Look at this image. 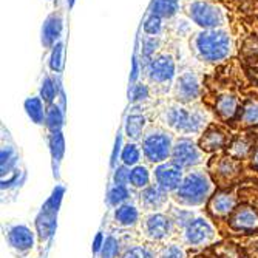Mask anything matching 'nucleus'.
<instances>
[{"instance_id": "09e8293b", "label": "nucleus", "mask_w": 258, "mask_h": 258, "mask_svg": "<svg viewBox=\"0 0 258 258\" xmlns=\"http://www.w3.org/2000/svg\"><path fill=\"white\" fill-rule=\"evenodd\" d=\"M182 2L185 4V2H194V0H182Z\"/></svg>"}, {"instance_id": "473e14b6", "label": "nucleus", "mask_w": 258, "mask_h": 258, "mask_svg": "<svg viewBox=\"0 0 258 258\" xmlns=\"http://www.w3.org/2000/svg\"><path fill=\"white\" fill-rule=\"evenodd\" d=\"M48 65L53 73H59L62 70V67H63V42L62 40H59L51 48Z\"/></svg>"}, {"instance_id": "5701e85b", "label": "nucleus", "mask_w": 258, "mask_h": 258, "mask_svg": "<svg viewBox=\"0 0 258 258\" xmlns=\"http://www.w3.org/2000/svg\"><path fill=\"white\" fill-rule=\"evenodd\" d=\"M139 220V212L133 204H122L114 210V221L122 227H133Z\"/></svg>"}, {"instance_id": "2f4dec72", "label": "nucleus", "mask_w": 258, "mask_h": 258, "mask_svg": "<svg viewBox=\"0 0 258 258\" xmlns=\"http://www.w3.org/2000/svg\"><path fill=\"white\" fill-rule=\"evenodd\" d=\"M150 98V87L149 84H141L136 82L132 85L130 91H128V99L132 104H138V102H144Z\"/></svg>"}, {"instance_id": "4be33fe9", "label": "nucleus", "mask_w": 258, "mask_h": 258, "mask_svg": "<svg viewBox=\"0 0 258 258\" xmlns=\"http://www.w3.org/2000/svg\"><path fill=\"white\" fill-rule=\"evenodd\" d=\"M25 111L30 116V119L40 125L45 124V114H46V107L45 102L40 96H33L25 101Z\"/></svg>"}, {"instance_id": "aec40b11", "label": "nucleus", "mask_w": 258, "mask_h": 258, "mask_svg": "<svg viewBox=\"0 0 258 258\" xmlns=\"http://www.w3.org/2000/svg\"><path fill=\"white\" fill-rule=\"evenodd\" d=\"M182 7L184 4L179 0H153L150 13L161 19H175L181 13Z\"/></svg>"}, {"instance_id": "0eeeda50", "label": "nucleus", "mask_w": 258, "mask_h": 258, "mask_svg": "<svg viewBox=\"0 0 258 258\" xmlns=\"http://www.w3.org/2000/svg\"><path fill=\"white\" fill-rule=\"evenodd\" d=\"M203 91V84L197 72L187 68L184 72H181L173 85H172V96L176 102L181 104H192L195 102Z\"/></svg>"}, {"instance_id": "6ab92c4d", "label": "nucleus", "mask_w": 258, "mask_h": 258, "mask_svg": "<svg viewBox=\"0 0 258 258\" xmlns=\"http://www.w3.org/2000/svg\"><path fill=\"white\" fill-rule=\"evenodd\" d=\"M8 243L17 252H27L34 244L33 232L25 226H16L8 232Z\"/></svg>"}, {"instance_id": "bb28decb", "label": "nucleus", "mask_w": 258, "mask_h": 258, "mask_svg": "<svg viewBox=\"0 0 258 258\" xmlns=\"http://www.w3.org/2000/svg\"><path fill=\"white\" fill-rule=\"evenodd\" d=\"M161 48V37L144 36L143 39V50H141V59H144V67L158 54Z\"/></svg>"}, {"instance_id": "ddd939ff", "label": "nucleus", "mask_w": 258, "mask_h": 258, "mask_svg": "<svg viewBox=\"0 0 258 258\" xmlns=\"http://www.w3.org/2000/svg\"><path fill=\"white\" fill-rule=\"evenodd\" d=\"M209 212L215 218L230 217L237 209V195L232 190H217L207 203Z\"/></svg>"}, {"instance_id": "f3484780", "label": "nucleus", "mask_w": 258, "mask_h": 258, "mask_svg": "<svg viewBox=\"0 0 258 258\" xmlns=\"http://www.w3.org/2000/svg\"><path fill=\"white\" fill-rule=\"evenodd\" d=\"M241 107L243 105L240 104L238 98L235 95H232V93H223V95H220L215 99L214 104L215 114L223 122H232L233 119H238Z\"/></svg>"}, {"instance_id": "412c9836", "label": "nucleus", "mask_w": 258, "mask_h": 258, "mask_svg": "<svg viewBox=\"0 0 258 258\" xmlns=\"http://www.w3.org/2000/svg\"><path fill=\"white\" fill-rule=\"evenodd\" d=\"M147 124V118L144 114H138V113H132L127 116L125 121V135L132 139V141H138L143 138L144 128Z\"/></svg>"}, {"instance_id": "a19ab883", "label": "nucleus", "mask_w": 258, "mask_h": 258, "mask_svg": "<svg viewBox=\"0 0 258 258\" xmlns=\"http://www.w3.org/2000/svg\"><path fill=\"white\" fill-rule=\"evenodd\" d=\"M122 258H153V253L150 249H147L144 246H135V247L128 249Z\"/></svg>"}, {"instance_id": "a878e982", "label": "nucleus", "mask_w": 258, "mask_h": 258, "mask_svg": "<svg viewBox=\"0 0 258 258\" xmlns=\"http://www.w3.org/2000/svg\"><path fill=\"white\" fill-rule=\"evenodd\" d=\"M250 152H253V149L246 138H235L227 146V155H230L235 159H240V161L244 159Z\"/></svg>"}, {"instance_id": "f257e3e1", "label": "nucleus", "mask_w": 258, "mask_h": 258, "mask_svg": "<svg viewBox=\"0 0 258 258\" xmlns=\"http://www.w3.org/2000/svg\"><path fill=\"white\" fill-rule=\"evenodd\" d=\"M190 50L194 56L204 63H221L233 51V40L227 28L198 30L190 36Z\"/></svg>"}, {"instance_id": "dca6fc26", "label": "nucleus", "mask_w": 258, "mask_h": 258, "mask_svg": "<svg viewBox=\"0 0 258 258\" xmlns=\"http://www.w3.org/2000/svg\"><path fill=\"white\" fill-rule=\"evenodd\" d=\"M63 31V16L62 13H53L45 19L42 31H40V42L43 48H53V46L60 40Z\"/></svg>"}, {"instance_id": "f704fd0d", "label": "nucleus", "mask_w": 258, "mask_h": 258, "mask_svg": "<svg viewBox=\"0 0 258 258\" xmlns=\"http://www.w3.org/2000/svg\"><path fill=\"white\" fill-rule=\"evenodd\" d=\"M50 150L54 159L60 161V158L63 156L65 152V141L60 132H53L50 135Z\"/></svg>"}, {"instance_id": "c9c22d12", "label": "nucleus", "mask_w": 258, "mask_h": 258, "mask_svg": "<svg viewBox=\"0 0 258 258\" xmlns=\"http://www.w3.org/2000/svg\"><path fill=\"white\" fill-rule=\"evenodd\" d=\"M101 258H116L119 255V241L113 235L107 237L104 241V246L101 249Z\"/></svg>"}, {"instance_id": "c756f323", "label": "nucleus", "mask_w": 258, "mask_h": 258, "mask_svg": "<svg viewBox=\"0 0 258 258\" xmlns=\"http://www.w3.org/2000/svg\"><path fill=\"white\" fill-rule=\"evenodd\" d=\"M130 198V192L125 185H113L108 195H107V203L110 206H114V207H119L122 204H125V201Z\"/></svg>"}, {"instance_id": "2eb2a0df", "label": "nucleus", "mask_w": 258, "mask_h": 258, "mask_svg": "<svg viewBox=\"0 0 258 258\" xmlns=\"http://www.w3.org/2000/svg\"><path fill=\"white\" fill-rule=\"evenodd\" d=\"M143 229L147 238L153 241H161L169 237L172 230V220L162 214H150L146 217Z\"/></svg>"}, {"instance_id": "49530a36", "label": "nucleus", "mask_w": 258, "mask_h": 258, "mask_svg": "<svg viewBox=\"0 0 258 258\" xmlns=\"http://www.w3.org/2000/svg\"><path fill=\"white\" fill-rule=\"evenodd\" d=\"M75 2H76V0H67V5H68V8H73Z\"/></svg>"}, {"instance_id": "6e6552de", "label": "nucleus", "mask_w": 258, "mask_h": 258, "mask_svg": "<svg viewBox=\"0 0 258 258\" xmlns=\"http://www.w3.org/2000/svg\"><path fill=\"white\" fill-rule=\"evenodd\" d=\"M203 161V150L200 146L195 144V141L190 138H179L173 144L172 150V162H175L178 167L187 169V167H195Z\"/></svg>"}, {"instance_id": "72a5a7b5", "label": "nucleus", "mask_w": 258, "mask_h": 258, "mask_svg": "<svg viewBox=\"0 0 258 258\" xmlns=\"http://www.w3.org/2000/svg\"><path fill=\"white\" fill-rule=\"evenodd\" d=\"M121 159L124 162V166H136L141 159V149L135 144V143H128L124 149H122V153H121Z\"/></svg>"}, {"instance_id": "a211bd4d", "label": "nucleus", "mask_w": 258, "mask_h": 258, "mask_svg": "<svg viewBox=\"0 0 258 258\" xmlns=\"http://www.w3.org/2000/svg\"><path fill=\"white\" fill-rule=\"evenodd\" d=\"M139 200L146 210H159L161 207L167 204L169 198H167V192L156 184V185H147L146 189H143Z\"/></svg>"}, {"instance_id": "b1692460", "label": "nucleus", "mask_w": 258, "mask_h": 258, "mask_svg": "<svg viewBox=\"0 0 258 258\" xmlns=\"http://www.w3.org/2000/svg\"><path fill=\"white\" fill-rule=\"evenodd\" d=\"M241 127H256L258 125V99H247L243 107L238 118Z\"/></svg>"}, {"instance_id": "f03ea898", "label": "nucleus", "mask_w": 258, "mask_h": 258, "mask_svg": "<svg viewBox=\"0 0 258 258\" xmlns=\"http://www.w3.org/2000/svg\"><path fill=\"white\" fill-rule=\"evenodd\" d=\"M161 121L173 132L189 136L204 132L209 122V113L203 107H189L187 104L172 102L167 104L159 113Z\"/></svg>"}, {"instance_id": "4468645a", "label": "nucleus", "mask_w": 258, "mask_h": 258, "mask_svg": "<svg viewBox=\"0 0 258 258\" xmlns=\"http://www.w3.org/2000/svg\"><path fill=\"white\" fill-rule=\"evenodd\" d=\"M198 146L203 152H209V153L218 152L229 146V135L221 125L210 124L203 132Z\"/></svg>"}, {"instance_id": "7ed1b4c3", "label": "nucleus", "mask_w": 258, "mask_h": 258, "mask_svg": "<svg viewBox=\"0 0 258 258\" xmlns=\"http://www.w3.org/2000/svg\"><path fill=\"white\" fill-rule=\"evenodd\" d=\"M214 194V181L207 173L197 170L184 176L181 185L175 190V201L182 206H201Z\"/></svg>"}, {"instance_id": "1a4fd4ad", "label": "nucleus", "mask_w": 258, "mask_h": 258, "mask_svg": "<svg viewBox=\"0 0 258 258\" xmlns=\"http://www.w3.org/2000/svg\"><path fill=\"white\" fill-rule=\"evenodd\" d=\"M210 173L214 176V181L220 185H229L241 172V161L232 158L230 155H223L214 158L209 164Z\"/></svg>"}, {"instance_id": "79ce46f5", "label": "nucleus", "mask_w": 258, "mask_h": 258, "mask_svg": "<svg viewBox=\"0 0 258 258\" xmlns=\"http://www.w3.org/2000/svg\"><path fill=\"white\" fill-rule=\"evenodd\" d=\"M141 73H143V70H141V67H139V59H138V56H135V57H133L132 75H130V84H132V85L138 82V78H139Z\"/></svg>"}, {"instance_id": "c85d7f7f", "label": "nucleus", "mask_w": 258, "mask_h": 258, "mask_svg": "<svg viewBox=\"0 0 258 258\" xmlns=\"http://www.w3.org/2000/svg\"><path fill=\"white\" fill-rule=\"evenodd\" d=\"M150 182V173L147 170V167L144 166H136L132 169L130 173V184L135 187V189H146Z\"/></svg>"}, {"instance_id": "e433bc0d", "label": "nucleus", "mask_w": 258, "mask_h": 258, "mask_svg": "<svg viewBox=\"0 0 258 258\" xmlns=\"http://www.w3.org/2000/svg\"><path fill=\"white\" fill-rule=\"evenodd\" d=\"M14 161H16V156H14L13 147L4 146V149H2V161H0V164H2V176H5V173H10V169L14 164Z\"/></svg>"}, {"instance_id": "39448f33", "label": "nucleus", "mask_w": 258, "mask_h": 258, "mask_svg": "<svg viewBox=\"0 0 258 258\" xmlns=\"http://www.w3.org/2000/svg\"><path fill=\"white\" fill-rule=\"evenodd\" d=\"M144 72L149 87H153L161 93L169 91V88L173 85L176 79V62L173 54L167 51L158 53L144 67Z\"/></svg>"}, {"instance_id": "c03bdc74", "label": "nucleus", "mask_w": 258, "mask_h": 258, "mask_svg": "<svg viewBox=\"0 0 258 258\" xmlns=\"http://www.w3.org/2000/svg\"><path fill=\"white\" fill-rule=\"evenodd\" d=\"M104 241H105L104 240V235H102V233H98L95 241H93V250H95V252H101V249L104 246Z\"/></svg>"}, {"instance_id": "423d86ee", "label": "nucleus", "mask_w": 258, "mask_h": 258, "mask_svg": "<svg viewBox=\"0 0 258 258\" xmlns=\"http://www.w3.org/2000/svg\"><path fill=\"white\" fill-rule=\"evenodd\" d=\"M173 150V138L170 132L161 127H150L143 136V153L149 162L162 164Z\"/></svg>"}, {"instance_id": "9d476101", "label": "nucleus", "mask_w": 258, "mask_h": 258, "mask_svg": "<svg viewBox=\"0 0 258 258\" xmlns=\"http://www.w3.org/2000/svg\"><path fill=\"white\" fill-rule=\"evenodd\" d=\"M229 227L235 232H258V210L250 206H238L229 217Z\"/></svg>"}, {"instance_id": "de8ad7c7", "label": "nucleus", "mask_w": 258, "mask_h": 258, "mask_svg": "<svg viewBox=\"0 0 258 258\" xmlns=\"http://www.w3.org/2000/svg\"><path fill=\"white\" fill-rule=\"evenodd\" d=\"M195 258H209V256H204V255H198V256H195Z\"/></svg>"}, {"instance_id": "58836bf2", "label": "nucleus", "mask_w": 258, "mask_h": 258, "mask_svg": "<svg viewBox=\"0 0 258 258\" xmlns=\"http://www.w3.org/2000/svg\"><path fill=\"white\" fill-rule=\"evenodd\" d=\"M130 173H132V170L128 169V166L118 167L114 172V176H113L114 184L116 185H127L130 182Z\"/></svg>"}, {"instance_id": "9b49d317", "label": "nucleus", "mask_w": 258, "mask_h": 258, "mask_svg": "<svg viewBox=\"0 0 258 258\" xmlns=\"http://www.w3.org/2000/svg\"><path fill=\"white\" fill-rule=\"evenodd\" d=\"M215 232L207 221L201 218H195L184 227V241L194 246V247H201L204 244H209L214 240Z\"/></svg>"}, {"instance_id": "cd10ccee", "label": "nucleus", "mask_w": 258, "mask_h": 258, "mask_svg": "<svg viewBox=\"0 0 258 258\" xmlns=\"http://www.w3.org/2000/svg\"><path fill=\"white\" fill-rule=\"evenodd\" d=\"M143 31L146 36L150 37H161V34L164 33V19H161L159 16L155 14H149L146 22H144V27Z\"/></svg>"}, {"instance_id": "37998d69", "label": "nucleus", "mask_w": 258, "mask_h": 258, "mask_svg": "<svg viewBox=\"0 0 258 258\" xmlns=\"http://www.w3.org/2000/svg\"><path fill=\"white\" fill-rule=\"evenodd\" d=\"M121 144H122V136H121V133H118V138H116V144H114V149H113V155H111V166H114L116 159H118V155H119V150H121Z\"/></svg>"}, {"instance_id": "ea45409f", "label": "nucleus", "mask_w": 258, "mask_h": 258, "mask_svg": "<svg viewBox=\"0 0 258 258\" xmlns=\"http://www.w3.org/2000/svg\"><path fill=\"white\" fill-rule=\"evenodd\" d=\"M159 258H185L184 250L176 244L164 246L159 252Z\"/></svg>"}, {"instance_id": "393cba45", "label": "nucleus", "mask_w": 258, "mask_h": 258, "mask_svg": "<svg viewBox=\"0 0 258 258\" xmlns=\"http://www.w3.org/2000/svg\"><path fill=\"white\" fill-rule=\"evenodd\" d=\"M45 125L48 127V130L53 132H60L63 127V111L59 108L57 104H51L46 107V114H45Z\"/></svg>"}, {"instance_id": "f8f14e48", "label": "nucleus", "mask_w": 258, "mask_h": 258, "mask_svg": "<svg viewBox=\"0 0 258 258\" xmlns=\"http://www.w3.org/2000/svg\"><path fill=\"white\" fill-rule=\"evenodd\" d=\"M155 179H156V184L162 187L166 192H175L184 179L182 169L178 167L172 161L162 162L155 170Z\"/></svg>"}, {"instance_id": "4c0bfd02", "label": "nucleus", "mask_w": 258, "mask_h": 258, "mask_svg": "<svg viewBox=\"0 0 258 258\" xmlns=\"http://www.w3.org/2000/svg\"><path fill=\"white\" fill-rule=\"evenodd\" d=\"M172 215H173V221L176 224H179L181 227H185L190 221H194V214L187 212V210H184V209H173Z\"/></svg>"}, {"instance_id": "20e7f679", "label": "nucleus", "mask_w": 258, "mask_h": 258, "mask_svg": "<svg viewBox=\"0 0 258 258\" xmlns=\"http://www.w3.org/2000/svg\"><path fill=\"white\" fill-rule=\"evenodd\" d=\"M182 11L200 30H217L226 28L227 25V16L224 10L214 2H209V0L185 2Z\"/></svg>"}, {"instance_id": "7c9ffc66", "label": "nucleus", "mask_w": 258, "mask_h": 258, "mask_svg": "<svg viewBox=\"0 0 258 258\" xmlns=\"http://www.w3.org/2000/svg\"><path fill=\"white\" fill-rule=\"evenodd\" d=\"M56 95H57V88H56L54 81L50 76H45L40 84V98L43 99L45 104L51 105V104H54Z\"/></svg>"}, {"instance_id": "a18cd8bd", "label": "nucleus", "mask_w": 258, "mask_h": 258, "mask_svg": "<svg viewBox=\"0 0 258 258\" xmlns=\"http://www.w3.org/2000/svg\"><path fill=\"white\" fill-rule=\"evenodd\" d=\"M250 162H252V167L258 169V147L252 152V158H250Z\"/></svg>"}]
</instances>
